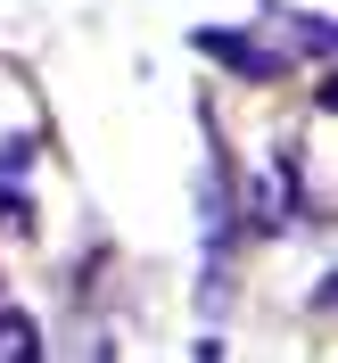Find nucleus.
Wrapping results in <instances>:
<instances>
[{
    "label": "nucleus",
    "instance_id": "3",
    "mask_svg": "<svg viewBox=\"0 0 338 363\" xmlns=\"http://www.w3.org/2000/svg\"><path fill=\"white\" fill-rule=\"evenodd\" d=\"M33 355H42V330H33V314L0 306V363H33Z\"/></svg>",
    "mask_w": 338,
    "mask_h": 363
},
{
    "label": "nucleus",
    "instance_id": "2",
    "mask_svg": "<svg viewBox=\"0 0 338 363\" xmlns=\"http://www.w3.org/2000/svg\"><path fill=\"white\" fill-rule=\"evenodd\" d=\"M25 165H33V140H9L0 149V231H33V199H25Z\"/></svg>",
    "mask_w": 338,
    "mask_h": 363
},
{
    "label": "nucleus",
    "instance_id": "1",
    "mask_svg": "<svg viewBox=\"0 0 338 363\" xmlns=\"http://www.w3.org/2000/svg\"><path fill=\"white\" fill-rule=\"evenodd\" d=\"M190 42H198V58H215V67H231V74H248V83L289 74V58H281V50H264L256 33H231V25H198Z\"/></svg>",
    "mask_w": 338,
    "mask_h": 363
}]
</instances>
